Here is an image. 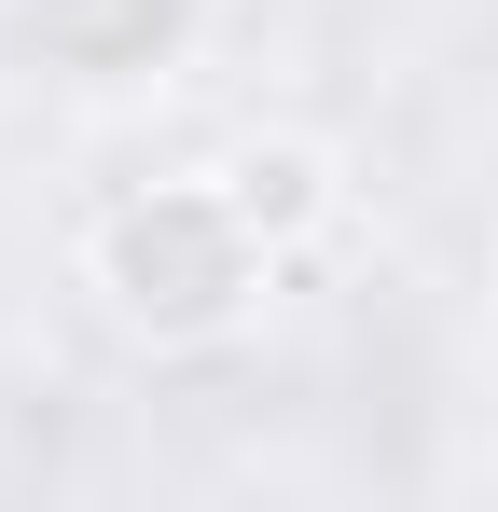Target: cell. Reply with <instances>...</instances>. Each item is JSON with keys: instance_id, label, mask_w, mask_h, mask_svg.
<instances>
[{"instance_id": "1", "label": "cell", "mask_w": 498, "mask_h": 512, "mask_svg": "<svg viewBox=\"0 0 498 512\" xmlns=\"http://www.w3.org/2000/svg\"><path fill=\"white\" fill-rule=\"evenodd\" d=\"M277 277V250L249 236V208L208 180H139V194H111L97 222H83V291L125 319L139 346H208L249 319V291Z\"/></svg>"}, {"instance_id": "2", "label": "cell", "mask_w": 498, "mask_h": 512, "mask_svg": "<svg viewBox=\"0 0 498 512\" xmlns=\"http://www.w3.org/2000/svg\"><path fill=\"white\" fill-rule=\"evenodd\" d=\"M194 14H208V0H14V28H28L56 70H83V84L166 70V56L194 42Z\"/></svg>"}, {"instance_id": "3", "label": "cell", "mask_w": 498, "mask_h": 512, "mask_svg": "<svg viewBox=\"0 0 498 512\" xmlns=\"http://www.w3.org/2000/svg\"><path fill=\"white\" fill-rule=\"evenodd\" d=\"M222 194L249 208V236H263L277 263H291V250L332 222V208H346V180H332L319 139H236V153H222Z\"/></svg>"}]
</instances>
